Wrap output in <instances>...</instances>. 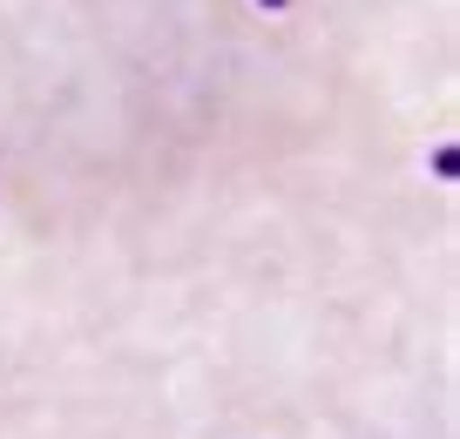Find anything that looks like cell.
Returning <instances> with one entry per match:
<instances>
[{
  "mask_svg": "<svg viewBox=\"0 0 460 439\" xmlns=\"http://www.w3.org/2000/svg\"><path fill=\"white\" fill-rule=\"evenodd\" d=\"M433 176H440V183H454V176H460V149H454V142L433 149Z\"/></svg>",
  "mask_w": 460,
  "mask_h": 439,
  "instance_id": "cell-1",
  "label": "cell"
},
{
  "mask_svg": "<svg viewBox=\"0 0 460 439\" xmlns=\"http://www.w3.org/2000/svg\"><path fill=\"white\" fill-rule=\"evenodd\" d=\"M258 7H291V0H258Z\"/></svg>",
  "mask_w": 460,
  "mask_h": 439,
  "instance_id": "cell-2",
  "label": "cell"
}]
</instances>
